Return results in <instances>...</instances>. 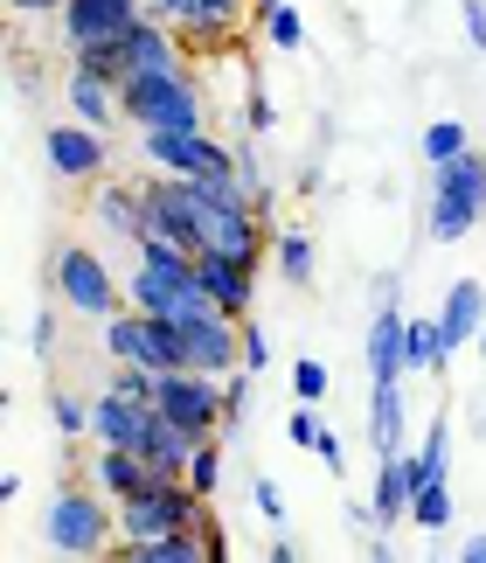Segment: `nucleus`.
<instances>
[{
	"label": "nucleus",
	"mask_w": 486,
	"mask_h": 563,
	"mask_svg": "<svg viewBox=\"0 0 486 563\" xmlns=\"http://www.w3.org/2000/svg\"><path fill=\"white\" fill-rule=\"evenodd\" d=\"M181 481H188L195 494H202V501H216V487H223V445H216V439H202V445H195V460H188V473H181Z\"/></svg>",
	"instance_id": "obj_25"
},
{
	"label": "nucleus",
	"mask_w": 486,
	"mask_h": 563,
	"mask_svg": "<svg viewBox=\"0 0 486 563\" xmlns=\"http://www.w3.org/2000/svg\"><path fill=\"white\" fill-rule=\"evenodd\" d=\"M445 341H438V320H417L410 313V328H404V369L410 376H445Z\"/></svg>",
	"instance_id": "obj_20"
},
{
	"label": "nucleus",
	"mask_w": 486,
	"mask_h": 563,
	"mask_svg": "<svg viewBox=\"0 0 486 563\" xmlns=\"http://www.w3.org/2000/svg\"><path fill=\"white\" fill-rule=\"evenodd\" d=\"M42 154H49L56 181H104V167H112V133H98V125H84V119H63V125L42 133Z\"/></svg>",
	"instance_id": "obj_9"
},
{
	"label": "nucleus",
	"mask_w": 486,
	"mask_h": 563,
	"mask_svg": "<svg viewBox=\"0 0 486 563\" xmlns=\"http://www.w3.org/2000/svg\"><path fill=\"white\" fill-rule=\"evenodd\" d=\"M63 104H70V119L98 125V133H112V125L125 119L119 84L104 77V70H91V63H70V77H63Z\"/></svg>",
	"instance_id": "obj_12"
},
{
	"label": "nucleus",
	"mask_w": 486,
	"mask_h": 563,
	"mask_svg": "<svg viewBox=\"0 0 486 563\" xmlns=\"http://www.w3.org/2000/svg\"><path fill=\"white\" fill-rule=\"evenodd\" d=\"M459 21H466V42L486 56V0H459Z\"/></svg>",
	"instance_id": "obj_36"
},
{
	"label": "nucleus",
	"mask_w": 486,
	"mask_h": 563,
	"mask_svg": "<svg viewBox=\"0 0 486 563\" xmlns=\"http://www.w3.org/2000/svg\"><path fill=\"white\" fill-rule=\"evenodd\" d=\"M209 515V501L195 494L188 481H174V473H161L146 494H132V501H119V543H146V536H174V529H195Z\"/></svg>",
	"instance_id": "obj_6"
},
{
	"label": "nucleus",
	"mask_w": 486,
	"mask_h": 563,
	"mask_svg": "<svg viewBox=\"0 0 486 563\" xmlns=\"http://www.w3.org/2000/svg\"><path fill=\"white\" fill-rule=\"evenodd\" d=\"M104 355H112V362H140V369H146V313L140 307H119L112 320H104Z\"/></svg>",
	"instance_id": "obj_21"
},
{
	"label": "nucleus",
	"mask_w": 486,
	"mask_h": 563,
	"mask_svg": "<svg viewBox=\"0 0 486 563\" xmlns=\"http://www.w3.org/2000/svg\"><path fill=\"white\" fill-rule=\"evenodd\" d=\"M223 410H230V424L251 410V369H230V376H223Z\"/></svg>",
	"instance_id": "obj_34"
},
{
	"label": "nucleus",
	"mask_w": 486,
	"mask_h": 563,
	"mask_svg": "<svg viewBox=\"0 0 486 563\" xmlns=\"http://www.w3.org/2000/svg\"><path fill=\"white\" fill-rule=\"evenodd\" d=\"M49 418L63 439H91V404H77V397H49Z\"/></svg>",
	"instance_id": "obj_29"
},
{
	"label": "nucleus",
	"mask_w": 486,
	"mask_h": 563,
	"mask_svg": "<svg viewBox=\"0 0 486 563\" xmlns=\"http://www.w3.org/2000/svg\"><path fill=\"white\" fill-rule=\"evenodd\" d=\"M243 125H251V140H264V133H272V125H278V104L264 98L257 84H251V91H243Z\"/></svg>",
	"instance_id": "obj_32"
},
{
	"label": "nucleus",
	"mask_w": 486,
	"mask_h": 563,
	"mask_svg": "<svg viewBox=\"0 0 486 563\" xmlns=\"http://www.w3.org/2000/svg\"><path fill=\"white\" fill-rule=\"evenodd\" d=\"M486 216V154H459L445 167H431V209H424V230L431 244H459L473 236V223Z\"/></svg>",
	"instance_id": "obj_3"
},
{
	"label": "nucleus",
	"mask_w": 486,
	"mask_h": 563,
	"mask_svg": "<svg viewBox=\"0 0 486 563\" xmlns=\"http://www.w3.org/2000/svg\"><path fill=\"white\" fill-rule=\"evenodd\" d=\"M29 349H35V355H56V313H42V320H35Z\"/></svg>",
	"instance_id": "obj_37"
},
{
	"label": "nucleus",
	"mask_w": 486,
	"mask_h": 563,
	"mask_svg": "<svg viewBox=\"0 0 486 563\" xmlns=\"http://www.w3.org/2000/svg\"><path fill=\"white\" fill-rule=\"evenodd\" d=\"M473 349H479V362H486V328H479V341H473Z\"/></svg>",
	"instance_id": "obj_44"
},
{
	"label": "nucleus",
	"mask_w": 486,
	"mask_h": 563,
	"mask_svg": "<svg viewBox=\"0 0 486 563\" xmlns=\"http://www.w3.org/2000/svg\"><path fill=\"white\" fill-rule=\"evenodd\" d=\"M368 452H410V418H404V383H375L368 389Z\"/></svg>",
	"instance_id": "obj_18"
},
{
	"label": "nucleus",
	"mask_w": 486,
	"mask_h": 563,
	"mask_svg": "<svg viewBox=\"0 0 486 563\" xmlns=\"http://www.w3.org/2000/svg\"><path fill=\"white\" fill-rule=\"evenodd\" d=\"M236 188L251 195V202H257L264 216H272V181H264V167H257V146H251V140L236 146Z\"/></svg>",
	"instance_id": "obj_26"
},
{
	"label": "nucleus",
	"mask_w": 486,
	"mask_h": 563,
	"mask_svg": "<svg viewBox=\"0 0 486 563\" xmlns=\"http://www.w3.org/2000/svg\"><path fill=\"white\" fill-rule=\"evenodd\" d=\"M49 286L63 292V307L84 313V320H112L125 307V278H112V265H104L98 251H84V244H63L49 257Z\"/></svg>",
	"instance_id": "obj_5"
},
{
	"label": "nucleus",
	"mask_w": 486,
	"mask_h": 563,
	"mask_svg": "<svg viewBox=\"0 0 486 563\" xmlns=\"http://www.w3.org/2000/svg\"><path fill=\"white\" fill-rule=\"evenodd\" d=\"M195 272H202V286L216 292V307H223L230 320H251V307H257V265L223 257V251H202V257H195Z\"/></svg>",
	"instance_id": "obj_13"
},
{
	"label": "nucleus",
	"mask_w": 486,
	"mask_h": 563,
	"mask_svg": "<svg viewBox=\"0 0 486 563\" xmlns=\"http://www.w3.org/2000/svg\"><path fill=\"white\" fill-rule=\"evenodd\" d=\"M459 154H473V133H466L459 119H431V125H424V161L445 167V161H459Z\"/></svg>",
	"instance_id": "obj_24"
},
{
	"label": "nucleus",
	"mask_w": 486,
	"mask_h": 563,
	"mask_svg": "<svg viewBox=\"0 0 486 563\" xmlns=\"http://www.w3.org/2000/svg\"><path fill=\"white\" fill-rule=\"evenodd\" d=\"M153 481H161V466H153L146 452H132V445H98L91 452V487L112 494V501H132V494H146Z\"/></svg>",
	"instance_id": "obj_15"
},
{
	"label": "nucleus",
	"mask_w": 486,
	"mask_h": 563,
	"mask_svg": "<svg viewBox=\"0 0 486 563\" xmlns=\"http://www.w3.org/2000/svg\"><path fill=\"white\" fill-rule=\"evenodd\" d=\"M272 265H278L285 286H313V236H306V230H278Z\"/></svg>",
	"instance_id": "obj_23"
},
{
	"label": "nucleus",
	"mask_w": 486,
	"mask_h": 563,
	"mask_svg": "<svg viewBox=\"0 0 486 563\" xmlns=\"http://www.w3.org/2000/svg\"><path fill=\"white\" fill-rule=\"evenodd\" d=\"M410 522L431 529V536L452 522V481H445V473H424V481H417V494H410Z\"/></svg>",
	"instance_id": "obj_22"
},
{
	"label": "nucleus",
	"mask_w": 486,
	"mask_h": 563,
	"mask_svg": "<svg viewBox=\"0 0 486 563\" xmlns=\"http://www.w3.org/2000/svg\"><path fill=\"white\" fill-rule=\"evenodd\" d=\"M320 431H327V424L313 418V404H299V410H292V418H285V439H292V445H306V452H313V445H320Z\"/></svg>",
	"instance_id": "obj_33"
},
{
	"label": "nucleus",
	"mask_w": 486,
	"mask_h": 563,
	"mask_svg": "<svg viewBox=\"0 0 486 563\" xmlns=\"http://www.w3.org/2000/svg\"><path fill=\"white\" fill-rule=\"evenodd\" d=\"M292 397H299V404H320V397H327V369H320L313 355L292 362Z\"/></svg>",
	"instance_id": "obj_31"
},
{
	"label": "nucleus",
	"mask_w": 486,
	"mask_h": 563,
	"mask_svg": "<svg viewBox=\"0 0 486 563\" xmlns=\"http://www.w3.org/2000/svg\"><path fill=\"white\" fill-rule=\"evenodd\" d=\"M424 481L417 452H389L375 460V487H368V508H375V536H389V522H410V494Z\"/></svg>",
	"instance_id": "obj_11"
},
{
	"label": "nucleus",
	"mask_w": 486,
	"mask_h": 563,
	"mask_svg": "<svg viewBox=\"0 0 486 563\" xmlns=\"http://www.w3.org/2000/svg\"><path fill=\"white\" fill-rule=\"evenodd\" d=\"M264 556H272V563H299V543H292V536L278 529V536H272V550H264Z\"/></svg>",
	"instance_id": "obj_40"
},
{
	"label": "nucleus",
	"mask_w": 486,
	"mask_h": 563,
	"mask_svg": "<svg viewBox=\"0 0 486 563\" xmlns=\"http://www.w3.org/2000/svg\"><path fill=\"white\" fill-rule=\"evenodd\" d=\"M272 8H278V0H251V14H257V21H264V14H272Z\"/></svg>",
	"instance_id": "obj_43"
},
{
	"label": "nucleus",
	"mask_w": 486,
	"mask_h": 563,
	"mask_svg": "<svg viewBox=\"0 0 486 563\" xmlns=\"http://www.w3.org/2000/svg\"><path fill=\"white\" fill-rule=\"evenodd\" d=\"M140 154L161 175H188V181H236V146H223L209 125H174V133H140Z\"/></svg>",
	"instance_id": "obj_4"
},
{
	"label": "nucleus",
	"mask_w": 486,
	"mask_h": 563,
	"mask_svg": "<svg viewBox=\"0 0 486 563\" xmlns=\"http://www.w3.org/2000/svg\"><path fill=\"white\" fill-rule=\"evenodd\" d=\"M125 125L140 133H174V125H209V91L195 70H167V77H132L119 84Z\"/></svg>",
	"instance_id": "obj_2"
},
{
	"label": "nucleus",
	"mask_w": 486,
	"mask_h": 563,
	"mask_svg": "<svg viewBox=\"0 0 486 563\" xmlns=\"http://www.w3.org/2000/svg\"><path fill=\"white\" fill-rule=\"evenodd\" d=\"M42 536H49L56 556H112L119 543V501L98 487H56L49 515H42Z\"/></svg>",
	"instance_id": "obj_1"
},
{
	"label": "nucleus",
	"mask_w": 486,
	"mask_h": 563,
	"mask_svg": "<svg viewBox=\"0 0 486 563\" xmlns=\"http://www.w3.org/2000/svg\"><path fill=\"white\" fill-rule=\"evenodd\" d=\"M146 8L161 14V21H181V14H188V0H146Z\"/></svg>",
	"instance_id": "obj_42"
},
{
	"label": "nucleus",
	"mask_w": 486,
	"mask_h": 563,
	"mask_svg": "<svg viewBox=\"0 0 486 563\" xmlns=\"http://www.w3.org/2000/svg\"><path fill=\"white\" fill-rule=\"evenodd\" d=\"M410 452H417V466H424V473H445V466H452V424L438 418V424H431Z\"/></svg>",
	"instance_id": "obj_28"
},
{
	"label": "nucleus",
	"mask_w": 486,
	"mask_h": 563,
	"mask_svg": "<svg viewBox=\"0 0 486 563\" xmlns=\"http://www.w3.org/2000/svg\"><path fill=\"white\" fill-rule=\"evenodd\" d=\"M153 404H161L174 424H188L195 439H216V431L230 424L223 376H202V369H161V397H153Z\"/></svg>",
	"instance_id": "obj_7"
},
{
	"label": "nucleus",
	"mask_w": 486,
	"mask_h": 563,
	"mask_svg": "<svg viewBox=\"0 0 486 563\" xmlns=\"http://www.w3.org/2000/svg\"><path fill=\"white\" fill-rule=\"evenodd\" d=\"M167 70H188V42L174 35V21L146 14L140 29L125 35V63H119V84H132V77H167Z\"/></svg>",
	"instance_id": "obj_10"
},
{
	"label": "nucleus",
	"mask_w": 486,
	"mask_h": 563,
	"mask_svg": "<svg viewBox=\"0 0 486 563\" xmlns=\"http://www.w3.org/2000/svg\"><path fill=\"white\" fill-rule=\"evenodd\" d=\"M8 8H14L21 21H29V14H63V8H70V0H8Z\"/></svg>",
	"instance_id": "obj_39"
},
{
	"label": "nucleus",
	"mask_w": 486,
	"mask_h": 563,
	"mask_svg": "<svg viewBox=\"0 0 486 563\" xmlns=\"http://www.w3.org/2000/svg\"><path fill=\"white\" fill-rule=\"evenodd\" d=\"M264 362H272V334H264V328H251V320H243V369H264Z\"/></svg>",
	"instance_id": "obj_35"
},
{
	"label": "nucleus",
	"mask_w": 486,
	"mask_h": 563,
	"mask_svg": "<svg viewBox=\"0 0 486 563\" xmlns=\"http://www.w3.org/2000/svg\"><path fill=\"white\" fill-rule=\"evenodd\" d=\"M313 460H320L327 473H341V439H334V431H320V445H313Z\"/></svg>",
	"instance_id": "obj_38"
},
{
	"label": "nucleus",
	"mask_w": 486,
	"mask_h": 563,
	"mask_svg": "<svg viewBox=\"0 0 486 563\" xmlns=\"http://www.w3.org/2000/svg\"><path fill=\"white\" fill-rule=\"evenodd\" d=\"M91 216L104 223V236H140V223H146V188L140 181H104L98 188V202H91Z\"/></svg>",
	"instance_id": "obj_19"
},
{
	"label": "nucleus",
	"mask_w": 486,
	"mask_h": 563,
	"mask_svg": "<svg viewBox=\"0 0 486 563\" xmlns=\"http://www.w3.org/2000/svg\"><path fill=\"white\" fill-rule=\"evenodd\" d=\"M404 328H410V313L383 292V307L368 320V383H404L410 376L404 369Z\"/></svg>",
	"instance_id": "obj_16"
},
{
	"label": "nucleus",
	"mask_w": 486,
	"mask_h": 563,
	"mask_svg": "<svg viewBox=\"0 0 486 563\" xmlns=\"http://www.w3.org/2000/svg\"><path fill=\"white\" fill-rule=\"evenodd\" d=\"M153 410H161V404H132V397H119V389H98V404H91V439H98V445H132V452H140L146 431H153Z\"/></svg>",
	"instance_id": "obj_14"
},
{
	"label": "nucleus",
	"mask_w": 486,
	"mask_h": 563,
	"mask_svg": "<svg viewBox=\"0 0 486 563\" xmlns=\"http://www.w3.org/2000/svg\"><path fill=\"white\" fill-rule=\"evenodd\" d=\"M479 328H486V286L479 278H459V286L445 292V307H438V341H445V355L473 349Z\"/></svg>",
	"instance_id": "obj_17"
},
{
	"label": "nucleus",
	"mask_w": 486,
	"mask_h": 563,
	"mask_svg": "<svg viewBox=\"0 0 486 563\" xmlns=\"http://www.w3.org/2000/svg\"><path fill=\"white\" fill-rule=\"evenodd\" d=\"M459 563H486V536H466V543H459Z\"/></svg>",
	"instance_id": "obj_41"
},
{
	"label": "nucleus",
	"mask_w": 486,
	"mask_h": 563,
	"mask_svg": "<svg viewBox=\"0 0 486 563\" xmlns=\"http://www.w3.org/2000/svg\"><path fill=\"white\" fill-rule=\"evenodd\" d=\"M153 8L146 0H70L56 21H63V56H77V49H98V42H119L132 35L146 21Z\"/></svg>",
	"instance_id": "obj_8"
},
{
	"label": "nucleus",
	"mask_w": 486,
	"mask_h": 563,
	"mask_svg": "<svg viewBox=\"0 0 486 563\" xmlns=\"http://www.w3.org/2000/svg\"><path fill=\"white\" fill-rule=\"evenodd\" d=\"M251 508H257L272 529H285V487L272 481V473H257V487H251Z\"/></svg>",
	"instance_id": "obj_30"
},
{
	"label": "nucleus",
	"mask_w": 486,
	"mask_h": 563,
	"mask_svg": "<svg viewBox=\"0 0 486 563\" xmlns=\"http://www.w3.org/2000/svg\"><path fill=\"white\" fill-rule=\"evenodd\" d=\"M257 29H264V42H272V49H299V42H306V21H299V8H285V0H278V8L257 21Z\"/></svg>",
	"instance_id": "obj_27"
}]
</instances>
